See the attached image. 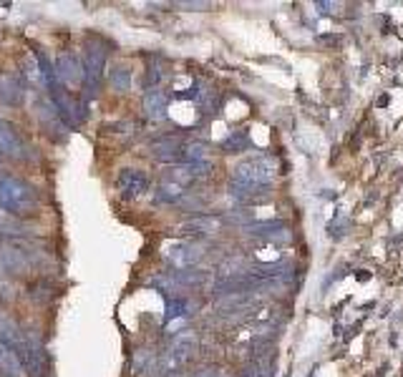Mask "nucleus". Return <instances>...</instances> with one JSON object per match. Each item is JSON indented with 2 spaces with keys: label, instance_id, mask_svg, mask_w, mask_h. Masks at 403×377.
Masks as SVG:
<instances>
[{
  "label": "nucleus",
  "instance_id": "1a4fd4ad",
  "mask_svg": "<svg viewBox=\"0 0 403 377\" xmlns=\"http://www.w3.org/2000/svg\"><path fill=\"white\" fill-rule=\"evenodd\" d=\"M202 247H197V244H187V241H182V244H174V247H169L167 249V257L169 261L174 264L179 272L182 269H189L194 267L199 259H202Z\"/></svg>",
  "mask_w": 403,
  "mask_h": 377
},
{
  "label": "nucleus",
  "instance_id": "412c9836",
  "mask_svg": "<svg viewBox=\"0 0 403 377\" xmlns=\"http://www.w3.org/2000/svg\"><path fill=\"white\" fill-rule=\"evenodd\" d=\"M207 144L202 141H189V144H184L182 149V161L184 164H199V161H207Z\"/></svg>",
  "mask_w": 403,
  "mask_h": 377
},
{
  "label": "nucleus",
  "instance_id": "a211bd4d",
  "mask_svg": "<svg viewBox=\"0 0 403 377\" xmlns=\"http://www.w3.org/2000/svg\"><path fill=\"white\" fill-rule=\"evenodd\" d=\"M21 372H23V365H21V360H18V355H15L8 345L0 342V375L21 377Z\"/></svg>",
  "mask_w": 403,
  "mask_h": 377
},
{
  "label": "nucleus",
  "instance_id": "6e6552de",
  "mask_svg": "<svg viewBox=\"0 0 403 377\" xmlns=\"http://www.w3.org/2000/svg\"><path fill=\"white\" fill-rule=\"evenodd\" d=\"M56 76L61 86H79L83 83V65L74 53H66L56 61Z\"/></svg>",
  "mask_w": 403,
  "mask_h": 377
},
{
  "label": "nucleus",
  "instance_id": "4468645a",
  "mask_svg": "<svg viewBox=\"0 0 403 377\" xmlns=\"http://www.w3.org/2000/svg\"><path fill=\"white\" fill-rule=\"evenodd\" d=\"M38 116H41V124L45 126V131H48L53 138L66 136V124H63V118L59 116V111H56L53 103H38Z\"/></svg>",
  "mask_w": 403,
  "mask_h": 377
},
{
  "label": "nucleus",
  "instance_id": "ddd939ff",
  "mask_svg": "<svg viewBox=\"0 0 403 377\" xmlns=\"http://www.w3.org/2000/svg\"><path fill=\"white\" fill-rule=\"evenodd\" d=\"M23 96H25V88L21 80L10 73H0V103L3 106H21Z\"/></svg>",
  "mask_w": 403,
  "mask_h": 377
},
{
  "label": "nucleus",
  "instance_id": "423d86ee",
  "mask_svg": "<svg viewBox=\"0 0 403 377\" xmlns=\"http://www.w3.org/2000/svg\"><path fill=\"white\" fill-rule=\"evenodd\" d=\"M0 153H3L6 159H13V161L30 159L28 144L21 138V133L15 131V126L10 124V121H3V118H0Z\"/></svg>",
  "mask_w": 403,
  "mask_h": 377
},
{
  "label": "nucleus",
  "instance_id": "aec40b11",
  "mask_svg": "<svg viewBox=\"0 0 403 377\" xmlns=\"http://www.w3.org/2000/svg\"><path fill=\"white\" fill-rule=\"evenodd\" d=\"M109 83L116 94H126L132 88V71H129V65H116L109 73Z\"/></svg>",
  "mask_w": 403,
  "mask_h": 377
},
{
  "label": "nucleus",
  "instance_id": "b1692460",
  "mask_svg": "<svg viewBox=\"0 0 403 377\" xmlns=\"http://www.w3.org/2000/svg\"><path fill=\"white\" fill-rule=\"evenodd\" d=\"M282 222H255V224H245V232L249 234V237H267V234H272V232H278V229H282Z\"/></svg>",
  "mask_w": 403,
  "mask_h": 377
},
{
  "label": "nucleus",
  "instance_id": "4be33fe9",
  "mask_svg": "<svg viewBox=\"0 0 403 377\" xmlns=\"http://www.w3.org/2000/svg\"><path fill=\"white\" fill-rule=\"evenodd\" d=\"M249 146V136L247 131H235L232 136H227L225 141H222V151L227 153H237V151H245Z\"/></svg>",
  "mask_w": 403,
  "mask_h": 377
},
{
  "label": "nucleus",
  "instance_id": "9d476101",
  "mask_svg": "<svg viewBox=\"0 0 403 377\" xmlns=\"http://www.w3.org/2000/svg\"><path fill=\"white\" fill-rule=\"evenodd\" d=\"M225 224L220 217H194L189 222H184V224L176 226V234H182V237H209L214 234L220 226Z\"/></svg>",
  "mask_w": 403,
  "mask_h": 377
},
{
  "label": "nucleus",
  "instance_id": "5701e85b",
  "mask_svg": "<svg viewBox=\"0 0 403 377\" xmlns=\"http://www.w3.org/2000/svg\"><path fill=\"white\" fill-rule=\"evenodd\" d=\"M187 299H182V297H167V312H164V322L167 325H172L174 319H179V317H184L187 314Z\"/></svg>",
  "mask_w": 403,
  "mask_h": 377
},
{
  "label": "nucleus",
  "instance_id": "20e7f679",
  "mask_svg": "<svg viewBox=\"0 0 403 377\" xmlns=\"http://www.w3.org/2000/svg\"><path fill=\"white\" fill-rule=\"evenodd\" d=\"M275 159H267V156H257V159L242 161L240 166L235 169V176L232 182L235 184H245V186H260L267 188V184L275 179Z\"/></svg>",
  "mask_w": 403,
  "mask_h": 377
},
{
  "label": "nucleus",
  "instance_id": "f8f14e48",
  "mask_svg": "<svg viewBox=\"0 0 403 377\" xmlns=\"http://www.w3.org/2000/svg\"><path fill=\"white\" fill-rule=\"evenodd\" d=\"M48 355H45L43 345L38 340H30V347H28V355L23 360V367L28 372V377H45V370H48Z\"/></svg>",
  "mask_w": 403,
  "mask_h": 377
},
{
  "label": "nucleus",
  "instance_id": "7ed1b4c3",
  "mask_svg": "<svg viewBox=\"0 0 403 377\" xmlns=\"http://www.w3.org/2000/svg\"><path fill=\"white\" fill-rule=\"evenodd\" d=\"M106 48L99 45V38H91L86 43V58H83V88H86V96L94 98L101 88L103 71H106Z\"/></svg>",
  "mask_w": 403,
  "mask_h": 377
},
{
  "label": "nucleus",
  "instance_id": "0eeeda50",
  "mask_svg": "<svg viewBox=\"0 0 403 377\" xmlns=\"http://www.w3.org/2000/svg\"><path fill=\"white\" fill-rule=\"evenodd\" d=\"M116 191L126 202L139 199L144 191H149V176L139 169H121L116 176Z\"/></svg>",
  "mask_w": 403,
  "mask_h": 377
},
{
  "label": "nucleus",
  "instance_id": "dca6fc26",
  "mask_svg": "<svg viewBox=\"0 0 403 377\" xmlns=\"http://www.w3.org/2000/svg\"><path fill=\"white\" fill-rule=\"evenodd\" d=\"M33 56H36V63H38V71H41V80L45 83V88H48V94H51L53 88H59V76H56V65L51 63V58L45 56L41 48H36L33 51Z\"/></svg>",
  "mask_w": 403,
  "mask_h": 377
},
{
  "label": "nucleus",
  "instance_id": "f3484780",
  "mask_svg": "<svg viewBox=\"0 0 403 377\" xmlns=\"http://www.w3.org/2000/svg\"><path fill=\"white\" fill-rule=\"evenodd\" d=\"M156 363H159V357L152 352L149 347H141L134 352V360H132V370L136 372V375H152V372H156Z\"/></svg>",
  "mask_w": 403,
  "mask_h": 377
},
{
  "label": "nucleus",
  "instance_id": "393cba45",
  "mask_svg": "<svg viewBox=\"0 0 403 377\" xmlns=\"http://www.w3.org/2000/svg\"><path fill=\"white\" fill-rule=\"evenodd\" d=\"M23 76H25V80H28V83H38V80H41V71H38L36 58L23 61Z\"/></svg>",
  "mask_w": 403,
  "mask_h": 377
},
{
  "label": "nucleus",
  "instance_id": "6ab92c4d",
  "mask_svg": "<svg viewBox=\"0 0 403 377\" xmlns=\"http://www.w3.org/2000/svg\"><path fill=\"white\" fill-rule=\"evenodd\" d=\"M184 199V186H179L176 182H169V179H164V182L159 184V188H156L154 194V202L156 204H176Z\"/></svg>",
  "mask_w": 403,
  "mask_h": 377
},
{
  "label": "nucleus",
  "instance_id": "2eb2a0df",
  "mask_svg": "<svg viewBox=\"0 0 403 377\" xmlns=\"http://www.w3.org/2000/svg\"><path fill=\"white\" fill-rule=\"evenodd\" d=\"M144 114L152 121H161L167 118V96L156 91V88H149L147 96H144Z\"/></svg>",
  "mask_w": 403,
  "mask_h": 377
},
{
  "label": "nucleus",
  "instance_id": "cd10ccee",
  "mask_svg": "<svg viewBox=\"0 0 403 377\" xmlns=\"http://www.w3.org/2000/svg\"><path fill=\"white\" fill-rule=\"evenodd\" d=\"M182 8H207V3H182Z\"/></svg>",
  "mask_w": 403,
  "mask_h": 377
},
{
  "label": "nucleus",
  "instance_id": "a878e982",
  "mask_svg": "<svg viewBox=\"0 0 403 377\" xmlns=\"http://www.w3.org/2000/svg\"><path fill=\"white\" fill-rule=\"evenodd\" d=\"M247 219H252V214H249V211H237V214H227V217L222 219V222H232V224H245V222H247Z\"/></svg>",
  "mask_w": 403,
  "mask_h": 377
},
{
  "label": "nucleus",
  "instance_id": "c85d7f7f",
  "mask_svg": "<svg viewBox=\"0 0 403 377\" xmlns=\"http://www.w3.org/2000/svg\"><path fill=\"white\" fill-rule=\"evenodd\" d=\"M167 377H184L182 372H172V375H167Z\"/></svg>",
  "mask_w": 403,
  "mask_h": 377
},
{
  "label": "nucleus",
  "instance_id": "39448f33",
  "mask_svg": "<svg viewBox=\"0 0 403 377\" xmlns=\"http://www.w3.org/2000/svg\"><path fill=\"white\" fill-rule=\"evenodd\" d=\"M0 342L13 349L23 365V360L28 355L30 340H28V334H25V330H23L18 322H13L6 312H0Z\"/></svg>",
  "mask_w": 403,
  "mask_h": 377
},
{
  "label": "nucleus",
  "instance_id": "f257e3e1",
  "mask_svg": "<svg viewBox=\"0 0 403 377\" xmlns=\"http://www.w3.org/2000/svg\"><path fill=\"white\" fill-rule=\"evenodd\" d=\"M38 206H41V199L30 184L13 176L0 179V209L3 211H8L10 217H30L38 211Z\"/></svg>",
  "mask_w": 403,
  "mask_h": 377
},
{
  "label": "nucleus",
  "instance_id": "f03ea898",
  "mask_svg": "<svg viewBox=\"0 0 403 377\" xmlns=\"http://www.w3.org/2000/svg\"><path fill=\"white\" fill-rule=\"evenodd\" d=\"M199 337L197 332L192 330H182L179 334H174L172 345L167 347V352L159 357L156 363V375H172V372H179L182 365H187L192 360V355L197 352Z\"/></svg>",
  "mask_w": 403,
  "mask_h": 377
},
{
  "label": "nucleus",
  "instance_id": "9b49d317",
  "mask_svg": "<svg viewBox=\"0 0 403 377\" xmlns=\"http://www.w3.org/2000/svg\"><path fill=\"white\" fill-rule=\"evenodd\" d=\"M182 149H184V144L174 136L159 138V141H154V144L149 146L152 156H154L156 161H161V164H174V161H182Z\"/></svg>",
  "mask_w": 403,
  "mask_h": 377
},
{
  "label": "nucleus",
  "instance_id": "bb28decb",
  "mask_svg": "<svg viewBox=\"0 0 403 377\" xmlns=\"http://www.w3.org/2000/svg\"><path fill=\"white\" fill-rule=\"evenodd\" d=\"M192 377H220V370L217 367H202V370H197Z\"/></svg>",
  "mask_w": 403,
  "mask_h": 377
}]
</instances>
